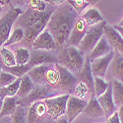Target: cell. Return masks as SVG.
Instances as JSON below:
<instances>
[{
	"mask_svg": "<svg viewBox=\"0 0 123 123\" xmlns=\"http://www.w3.org/2000/svg\"><path fill=\"white\" fill-rule=\"evenodd\" d=\"M80 16L67 1L55 8L46 26V30L55 39L57 47L62 49L67 45L73 27Z\"/></svg>",
	"mask_w": 123,
	"mask_h": 123,
	"instance_id": "6da1fadb",
	"label": "cell"
},
{
	"mask_svg": "<svg viewBox=\"0 0 123 123\" xmlns=\"http://www.w3.org/2000/svg\"><path fill=\"white\" fill-rule=\"evenodd\" d=\"M55 9H47L44 12H37L28 8L22 16L17 20V27L22 28L25 32V38L23 40L24 45L32 48L36 38L46 29L48 21Z\"/></svg>",
	"mask_w": 123,
	"mask_h": 123,
	"instance_id": "7a4b0ae2",
	"label": "cell"
},
{
	"mask_svg": "<svg viewBox=\"0 0 123 123\" xmlns=\"http://www.w3.org/2000/svg\"><path fill=\"white\" fill-rule=\"evenodd\" d=\"M86 55H84L78 47L65 46L57 55V64L68 69L74 75H78L84 68Z\"/></svg>",
	"mask_w": 123,
	"mask_h": 123,
	"instance_id": "3957f363",
	"label": "cell"
},
{
	"mask_svg": "<svg viewBox=\"0 0 123 123\" xmlns=\"http://www.w3.org/2000/svg\"><path fill=\"white\" fill-rule=\"evenodd\" d=\"M24 14V11L20 7L10 6L6 12L1 15L0 19V43L1 46L6 43V40L12 33L14 24L17 22L20 16Z\"/></svg>",
	"mask_w": 123,
	"mask_h": 123,
	"instance_id": "277c9868",
	"label": "cell"
},
{
	"mask_svg": "<svg viewBox=\"0 0 123 123\" xmlns=\"http://www.w3.org/2000/svg\"><path fill=\"white\" fill-rule=\"evenodd\" d=\"M105 26H106V22L104 21V22L98 24L97 26L89 28L85 37L83 38V40L81 42V43L78 47V49L84 55H86V54L89 55L92 51H93L95 46L98 44V43L100 40V38L105 36L104 31H105Z\"/></svg>",
	"mask_w": 123,
	"mask_h": 123,
	"instance_id": "5b68a950",
	"label": "cell"
},
{
	"mask_svg": "<svg viewBox=\"0 0 123 123\" xmlns=\"http://www.w3.org/2000/svg\"><path fill=\"white\" fill-rule=\"evenodd\" d=\"M59 95H63V94L48 85L36 86L35 89L31 92V94L28 97H26L25 98H22V99H18V105H21L24 107L31 106L37 101L45 100L47 98H53V97H56Z\"/></svg>",
	"mask_w": 123,
	"mask_h": 123,
	"instance_id": "8992f818",
	"label": "cell"
},
{
	"mask_svg": "<svg viewBox=\"0 0 123 123\" xmlns=\"http://www.w3.org/2000/svg\"><path fill=\"white\" fill-rule=\"evenodd\" d=\"M54 68L58 72V83L54 87L55 90L61 92L62 94H68L72 95V93L75 90L76 85L78 84V79L76 75H74L72 72L59 64H55Z\"/></svg>",
	"mask_w": 123,
	"mask_h": 123,
	"instance_id": "52a82bcc",
	"label": "cell"
},
{
	"mask_svg": "<svg viewBox=\"0 0 123 123\" xmlns=\"http://www.w3.org/2000/svg\"><path fill=\"white\" fill-rule=\"evenodd\" d=\"M70 95L63 94L44 100V104L47 109V114L52 119L57 120L59 117L66 114L67 101Z\"/></svg>",
	"mask_w": 123,
	"mask_h": 123,
	"instance_id": "ba28073f",
	"label": "cell"
},
{
	"mask_svg": "<svg viewBox=\"0 0 123 123\" xmlns=\"http://www.w3.org/2000/svg\"><path fill=\"white\" fill-rule=\"evenodd\" d=\"M89 30V26L85 22V20L81 16L77 19V21L73 27V30L71 32V35L68 38L67 45L66 46H75L79 47L81 42L85 37L87 32Z\"/></svg>",
	"mask_w": 123,
	"mask_h": 123,
	"instance_id": "9c48e42d",
	"label": "cell"
},
{
	"mask_svg": "<svg viewBox=\"0 0 123 123\" xmlns=\"http://www.w3.org/2000/svg\"><path fill=\"white\" fill-rule=\"evenodd\" d=\"M57 64V56H55L50 51L46 50H32L31 59L29 65L31 67H36L39 65H51Z\"/></svg>",
	"mask_w": 123,
	"mask_h": 123,
	"instance_id": "30bf717a",
	"label": "cell"
},
{
	"mask_svg": "<svg viewBox=\"0 0 123 123\" xmlns=\"http://www.w3.org/2000/svg\"><path fill=\"white\" fill-rule=\"evenodd\" d=\"M88 102L86 99H81L73 95H70L68 101H67V107H66V117L69 123H72L73 120L82 112H84Z\"/></svg>",
	"mask_w": 123,
	"mask_h": 123,
	"instance_id": "8fae6325",
	"label": "cell"
},
{
	"mask_svg": "<svg viewBox=\"0 0 123 123\" xmlns=\"http://www.w3.org/2000/svg\"><path fill=\"white\" fill-rule=\"evenodd\" d=\"M114 51H111L107 55L100 57L98 59L91 60V68H92V73H93L94 78L98 77V78H104L106 74V71L111 63L112 59L114 58Z\"/></svg>",
	"mask_w": 123,
	"mask_h": 123,
	"instance_id": "7c38bea8",
	"label": "cell"
},
{
	"mask_svg": "<svg viewBox=\"0 0 123 123\" xmlns=\"http://www.w3.org/2000/svg\"><path fill=\"white\" fill-rule=\"evenodd\" d=\"M33 50H46V51H51L57 49V44L53 37L51 34L45 29L43 32L40 34L34 42L32 45Z\"/></svg>",
	"mask_w": 123,
	"mask_h": 123,
	"instance_id": "4fadbf2b",
	"label": "cell"
},
{
	"mask_svg": "<svg viewBox=\"0 0 123 123\" xmlns=\"http://www.w3.org/2000/svg\"><path fill=\"white\" fill-rule=\"evenodd\" d=\"M104 34L113 51L123 54V38L114 27L106 25L105 27Z\"/></svg>",
	"mask_w": 123,
	"mask_h": 123,
	"instance_id": "5bb4252c",
	"label": "cell"
},
{
	"mask_svg": "<svg viewBox=\"0 0 123 123\" xmlns=\"http://www.w3.org/2000/svg\"><path fill=\"white\" fill-rule=\"evenodd\" d=\"M47 114L46 105L44 104V100L37 101L33 104L29 108L28 113V123H38L45 118Z\"/></svg>",
	"mask_w": 123,
	"mask_h": 123,
	"instance_id": "9a60e30c",
	"label": "cell"
},
{
	"mask_svg": "<svg viewBox=\"0 0 123 123\" xmlns=\"http://www.w3.org/2000/svg\"><path fill=\"white\" fill-rule=\"evenodd\" d=\"M78 82H83L85 83L91 93V97H95V90H94V76L92 73V68H91V59L88 55H86V61H85V65L84 68L82 69V71L76 75Z\"/></svg>",
	"mask_w": 123,
	"mask_h": 123,
	"instance_id": "2e32d148",
	"label": "cell"
},
{
	"mask_svg": "<svg viewBox=\"0 0 123 123\" xmlns=\"http://www.w3.org/2000/svg\"><path fill=\"white\" fill-rule=\"evenodd\" d=\"M98 101L101 105L102 109H104L105 117H107V118L110 117L114 112L117 111L116 105H115L114 100H113V97H112V86H111V84L108 87V89L105 93L102 96H100L99 98H98Z\"/></svg>",
	"mask_w": 123,
	"mask_h": 123,
	"instance_id": "e0dca14e",
	"label": "cell"
},
{
	"mask_svg": "<svg viewBox=\"0 0 123 123\" xmlns=\"http://www.w3.org/2000/svg\"><path fill=\"white\" fill-rule=\"evenodd\" d=\"M51 68L50 65H39L33 67L29 71L28 75L32 79L36 86H46V75L49 69Z\"/></svg>",
	"mask_w": 123,
	"mask_h": 123,
	"instance_id": "ac0fdd59",
	"label": "cell"
},
{
	"mask_svg": "<svg viewBox=\"0 0 123 123\" xmlns=\"http://www.w3.org/2000/svg\"><path fill=\"white\" fill-rule=\"evenodd\" d=\"M111 51H113L111 48V46L109 45L108 42L106 37L104 36L100 40L98 43V44L95 46V48L93 49V51L88 55L90 57L91 60H94V59H98L100 57H104L105 55H107L108 53H110Z\"/></svg>",
	"mask_w": 123,
	"mask_h": 123,
	"instance_id": "d6986e66",
	"label": "cell"
},
{
	"mask_svg": "<svg viewBox=\"0 0 123 123\" xmlns=\"http://www.w3.org/2000/svg\"><path fill=\"white\" fill-rule=\"evenodd\" d=\"M109 68L110 73L113 76L114 80H117L123 83V54L115 52L114 58L112 59Z\"/></svg>",
	"mask_w": 123,
	"mask_h": 123,
	"instance_id": "ffe728a7",
	"label": "cell"
},
{
	"mask_svg": "<svg viewBox=\"0 0 123 123\" xmlns=\"http://www.w3.org/2000/svg\"><path fill=\"white\" fill-rule=\"evenodd\" d=\"M81 17L85 20V22L87 23L89 28L97 26L98 24L105 21L100 12L98 11V9L96 7H89L86 11L81 15Z\"/></svg>",
	"mask_w": 123,
	"mask_h": 123,
	"instance_id": "44dd1931",
	"label": "cell"
},
{
	"mask_svg": "<svg viewBox=\"0 0 123 123\" xmlns=\"http://www.w3.org/2000/svg\"><path fill=\"white\" fill-rule=\"evenodd\" d=\"M83 113L89 117H93V118H98L101 116H105L104 109H102L101 105H99V102L98 101V98L96 97H91V99L88 102Z\"/></svg>",
	"mask_w": 123,
	"mask_h": 123,
	"instance_id": "7402d4cb",
	"label": "cell"
},
{
	"mask_svg": "<svg viewBox=\"0 0 123 123\" xmlns=\"http://www.w3.org/2000/svg\"><path fill=\"white\" fill-rule=\"evenodd\" d=\"M18 107V98H5L1 101V109H0V117L12 116Z\"/></svg>",
	"mask_w": 123,
	"mask_h": 123,
	"instance_id": "603a6c76",
	"label": "cell"
},
{
	"mask_svg": "<svg viewBox=\"0 0 123 123\" xmlns=\"http://www.w3.org/2000/svg\"><path fill=\"white\" fill-rule=\"evenodd\" d=\"M35 87H36V85L34 84V82L32 81V79L30 78V76L28 74L25 75L24 77H22L19 92L17 94L18 99H22V98H25L26 97H28L31 94V92L35 89Z\"/></svg>",
	"mask_w": 123,
	"mask_h": 123,
	"instance_id": "cb8c5ba5",
	"label": "cell"
},
{
	"mask_svg": "<svg viewBox=\"0 0 123 123\" xmlns=\"http://www.w3.org/2000/svg\"><path fill=\"white\" fill-rule=\"evenodd\" d=\"M21 80H22V78H18L14 83L9 85L8 87L1 88V90H0V99H1V101L5 98H8V97L9 98L17 97L19 88H20V84H21Z\"/></svg>",
	"mask_w": 123,
	"mask_h": 123,
	"instance_id": "d4e9b609",
	"label": "cell"
},
{
	"mask_svg": "<svg viewBox=\"0 0 123 123\" xmlns=\"http://www.w3.org/2000/svg\"><path fill=\"white\" fill-rule=\"evenodd\" d=\"M14 56L17 65H28L31 59V51L29 48L21 46L14 50Z\"/></svg>",
	"mask_w": 123,
	"mask_h": 123,
	"instance_id": "484cf974",
	"label": "cell"
},
{
	"mask_svg": "<svg viewBox=\"0 0 123 123\" xmlns=\"http://www.w3.org/2000/svg\"><path fill=\"white\" fill-rule=\"evenodd\" d=\"M24 38H25V32H24V30L22 28L16 27L12 31V33H11V35H10V37H8V39L6 40V43L1 47H8L10 45L23 43Z\"/></svg>",
	"mask_w": 123,
	"mask_h": 123,
	"instance_id": "4316f807",
	"label": "cell"
},
{
	"mask_svg": "<svg viewBox=\"0 0 123 123\" xmlns=\"http://www.w3.org/2000/svg\"><path fill=\"white\" fill-rule=\"evenodd\" d=\"M112 86V97L116 106L123 105V83L117 80H113L111 83Z\"/></svg>",
	"mask_w": 123,
	"mask_h": 123,
	"instance_id": "83f0119b",
	"label": "cell"
},
{
	"mask_svg": "<svg viewBox=\"0 0 123 123\" xmlns=\"http://www.w3.org/2000/svg\"><path fill=\"white\" fill-rule=\"evenodd\" d=\"M0 54H1V66L5 67H13L16 66V60L14 56V52L9 50L7 47H1L0 49Z\"/></svg>",
	"mask_w": 123,
	"mask_h": 123,
	"instance_id": "f1b7e54d",
	"label": "cell"
},
{
	"mask_svg": "<svg viewBox=\"0 0 123 123\" xmlns=\"http://www.w3.org/2000/svg\"><path fill=\"white\" fill-rule=\"evenodd\" d=\"M32 69L29 64L28 65H16L13 67H5V66H1V70H4L6 72L11 73L12 75L16 76L17 78H22L25 75H27L29 73V71Z\"/></svg>",
	"mask_w": 123,
	"mask_h": 123,
	"instance_id": "f546056e",
	"label": "cell"
},
{
	"mask_svg": "<svg viewBox=\"0 0 123 123\" xmlns=\"http://www.w3.org/2000/svg\"><path fill=\"white\" fill-rule=\"evenodd\" d=\"M110 84H108L107 82L104 78H98L96 77L94 80V90H95V97L98 98L100 96L104 95L105 92L107 91L108 87Z\"/></svg>",
	"mask_w": 123,
	"mask_h": 123,
	"instance_id": "4dcf8cb0",
	"label": "cell"
},
{
	"mask_svg": "<svg viewBox=\"0 0 123 123\" xmlns=\"http://www.w3.org/2000/svg\"><path fill=\"white\" fill-rule=\"evenodd\" d=\"M67 2L75 9V11L80 16L90 7V2L86 1V0H73V1L72 0H68Z\"/></svg>",
	"mask_w": 123,
	"mask_h": 123,
	"instance_id": "1f68e13d",
	"label": "cell"
},
{
	"mask_svg": "<svg viewBox=\"0 0 123 123\" xmlns=\"http://www.w3.org/2000/svg\"><path fill=\"white\" fill-rule=\"evenodd\" d=\"M72 95L81 98V99H85L88 95L91 96V93H90V90H89L88 86L85 83H83V82H78V84L76 85L75 90H74Z\"/></svg>",
	"mask_w": 123,
	"mask_h": 123,
	"instance_id": "d6a6232c",
	"label": "cell"
},
{
	"mask_svg": "<svg viewBox=\"0 0 123 123\" xmlns=\"http://www.w3.org/2000/svg\"><path fill=\"white\" fill-rule=\"evenodd\" d=\"M13 123H28V116L26 115V109L24 106L18 105L15 113L12 115Z\"/></svg>",
	"mask_w": 123,
	"mask_h": 123,
	"instance_id": "836d02e7",
	"label": "cell"
},
{
	"mask_svg": "<svg viewBox=\"0 0 123 123\" xmlns=\"http://www.w3.org/2000/svg\"><path fill=\"white\" fill-rule=\"evenodd\" d=\"M17 79L18 78L16 76L12 75L11 73L6 72L4 70H1V72H0V87L1 88L8 87L9 85L14 83Z\"/></svg>",
	"mask_w": 123,
	"mask_h": 123,
	"instance_id": "e575fe53",
	"label": "cell"
},
{
	"mask_svg": "<svg viewBox=\"0 0 123 123\" xmlns=\"http://www.w3.org/2000/svg\"><path fill=\"white\" fill-rule=\"evenodd\" d=\"M58 78L59 76H58V72L56 71V69L54 67L53 68L51 67L46 75V84L50 87L54 88L58 83Z\"/></svg>",
	"mask_w": 123,
	"mask_h": 123,
	"instance_id": "d590c367",
	"label": "cell"
},
{
	"mask_svg": "<svg viewBox=\"0 0 123 123\" xmlns=\"http://www.w3.org/2000/svg\"><path fill=\"white\" fill-rule=\"evenodd\" d=\"M28 5L30 9L37 12H44L47 10L45 1H42V0H30L28 1Z\"/></svg>",
	"mask_w": 123,
	"mask_h": 123,
	"instance_id": "8d00e7d4",
	"label": "cell"
},
{
	"mask_svg": "<svg viewBox=\"0 0 123 123\" xmlns=\"http://www.w3.org/2000/svg\"><path fill=\"white\" fill-rule=\"evenodd\" d=\"M105 123H121L120 119H119V116H118V112L117 111L114 112L110 117H108Z\"/></svg>",
	"mask_w": 123,
	"mask_h": 123,
	"instance_id": "74e56055",
	"label": "cell"
},
{
	"mask_svg": "<svg viewBox=\"0 0 123 123\" xmlns=\"http://www.w3.org/2000/svg\"><path fill=\"white\" fill-rule=\"evenodd\" d=\"M0 123H13L12 116H5V117H1V119H0Z\"/></svg>",
	"mask_w": 123,
	"mask_h": 123,
	"instance_id": "f35d334b",
	"label": "cell"
},
{
	"mask_svg": "<svg viewBox=\"0 0 123 123\" xmlns=\"http://www.w3.org/2000/svg\"><path fill=\"white\" fill-rule=\"evenodd\" d=\"M54 123H69V121H68V119H67L66 115H63V116L59 117L57 120H55V122H54Z\"/></svg>",
	"mask_w": 123,
	"mask_h": 123,
	"instance_id": "ab89813d",
	"label": "cell"
},
{
	"mask_svg": "<svg viewBox=\"0 0 123 123\" xmlns=\"http://www.w3.org/2000/svg\"><path fill=\"white\" fill-rule=\"evenodd\" d=\"M117 112H118V116H119L120 122L123 123V105H121L117 108Z\"/></svg>",
	"mask_w": 123,
	"mask_h": 123,
	"instance_id": "60d3db41",
	"label": "cell"
},
{
	"mask_svg": "<svg viewBox=\"0 0 123 123\" xmlns=\"http://www.w3.org/2000/svg\"><path fill=\"white\" fill-rule=\"evenodd\" d=\"M114 27V29L117 31V32L119 33V35L122 37V38H123V28H121V27H119L118 25H115V26H113Z\"/></svg>",
	"mask_w": 123,
	"mask_h": 123,
	"instance_id": "b9f144b4",
	"label": "cell"
},
{
	"mask_svg": "<svg viewBox=\"0 0 123 123\" xmlns=\"http://www.w3.org/2000/svg\"><path fill=\"white\" fill-rule=\"evenodd\" d=\"M118 26H119V27H121V28H123V17H122V19L120 20V22H119Z\"/></svg>",
	"mask_w": 123,
	"mask_h": 123,
	"instance_id": "7bdbcfd3",
	"label": "cell"
}]
</instances>
